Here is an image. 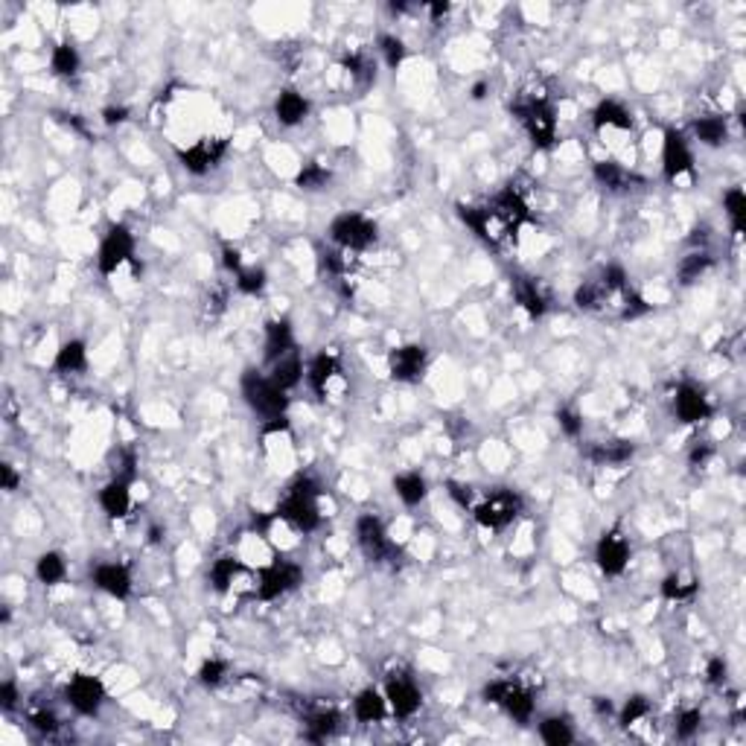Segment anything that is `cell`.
I'll return each instance as SVG.
<instances>
[{
    "label": "cell",
    "instance_id": "1",
    "mask_svg": "<svg viewBox=\"0 0 746 746\" xmlns=\"http://www.w3.org/2000/svg\"><path fill=\"white\" fill-rule=\"evenodd\" d=\"M318 499H321V484H318V479H312V475H297L286 487V496L277 504L274 516L281 522L292 525L295 531L312 534L321 528V507H318Z\"/></svg>",
    "mask_w": 746,
    "mask_h": 746
},
{
    "label": "cell",
    "instance_id": "2",
    "mask_svg": "<svg viewBox=\"0 0 746 746\" xmlns=\"http://www.w3.org/2000/svg\"><path fill=\"white\" fill-rule=\"evenodd\" d=\"M242 400L254 414H260L263 420H274V417H286L289 411V391H283L272 376H265L254 367H248L240 380Z\"/></svg>",
    "mask_w": 746,
    "mask_h": 746
},
{
    "label": "cell",
    "instance_id": "3",
    "mask_svg": "<svg viewBox=\"0 0 746 746\" xmlns=\"http://www.w3.org/2000/svg\"><path fill=\"white\" fill-rule=\"evenodd\" d=\"M525 511V499L511 487H496L479 504H473V519L484 531H504Z\"/></svg>",
    "mask_w": 746,
    "mask_h": 746
},
{
    "label": "cell",
    "instance_id": "4",
    "mask_svg": "<svg viewBox=\"0 0 746 746\" xmlns=\"http://www.w3.org/2000/svg\"><path fill=\"white\" fill-rule=\"evenodd\" d=\"M511 112L516 120L522 123V128L528 132L534 149H551L557 141V114L554 105L542 96L522 99V103L511 105Z\"/></svg>",
    "mask_w": 746,
    "mask_h": 746
},
{
    "label": "cell",
    "instance_id": "5",
    "mask_svg": "<svg viewBox=\"0 0 746 746\" xmlns=\"http://www.w3.org/2000/svg\"><path fill=\"white\" fill-rule=\"evenodd\" d=\"M327 236L342 251H367V248L380 240V227L365 213L350 211V213H338L333 219L330 227H327Z\"/></svg>",
    "mask_w": 746,
    "mask_h": 746
},
{
    "label": "cell",
    "instance_id": "6",
    "mask_svg": "<svg viewBox=\"0 0 746 746\" xmlns=\"http://www.w3.org/2000/svg\"><path fill=\"white\" fill-rule=\"evenodd\" d=\"M304 583V565L286 557H277L268 565H263L257 574V598L260 601H277L283 595L295 592Z\"/></svg>",
    "mask_w": 746,
    "mask_h": 746
},
{
    "label": "cell",
    "instance_id": "7",
    "mask_svg": "<svg viewBox=\"0 0 746 746\" xmlns=\"http://www.w3.org/2000/svg\"><path fill=\"white\" fill-rule=\"evenodd\" d=\"M132 263L135 272H137V260H135V234L132 227L117 222L108 227V234L103 236V242H99V251H96V268L103 277H112L117 268Z\"/></svg>",
    "mask_w": 746,
    "mask_h": 746
},
{
    "label": "cell",
    "instance_id": "8",
    "mask_svg": "<svg viewBox=\"0 0 746 746\" xmlns=\"http://www.w3.org/2000/svg\"><path fill=\"white\" fill-rule=\"evenodd\" d=\"M484 700L504 709L516 723H528L534 718V694L516 680H493L484 685Z\"/></svg>",
    "mask_w": 746,
    "mask_h": 746
},
{
    "label": "cell",
    "instance_id": "9",
    "mask_svg": "<svg viewBox=\"0 0 746 746\" xmlns=\"http://www.w3.org/2000/svg\"><path fill=\"white\" fill-rule=\"evenodd\" d=\"M356 542L371 563H396L400 549L388 540V531L376 513H362L356 519Z\"/></svg>",
    "mask_w": 746,
    "mask_h": 746
},
{
    "label": "cell",
    "instance_id": "10",
    "mask_svg": "<svg viewBox=\"0 0 746 746\" xmlns=\"http://www.w3.org/2000/svg\"><path fill=\"white\" fill-rule=\"evenodd\" d=\"M65 700L82 718H96L99 709L105 705V685L91 673H76L65 685Z\"/></svg>",
    "mask_w": 746,
    "mask_h": 746
},
{
    "label": "cell",
    "instance_id": "11",
    "mask_svg": "<svg viewBox=\"0 0 746 746\" xmlns=\"http://www.w3.org/2000/svg\"><path fill=\"white\" fill-rule=\"evenodd\" d=\"M694 173V152L680 128H665L662 141V175L665 181L676 184L682 175Z\"/></svg>",
    "mask_w": 746,
    "mask_h": 746
},
{
    "label": "cell",
    "instance_id": "12",
    "mask_svg": "<svg viewBox=\"0 0 746 746\" xmlns=\"http://www.w3.org/2000/svg\"><path fill=\"white\" fill-rule=\"evenodd\" d=\"M429 367V350L423 344H403L388 353V373L394 382H420Z\"/></svg>",
    "mask_w": 746,
    "mask_h": 746
},
{
    "label": "cell",
    "instance_id": "13",
    "mask_svg": "<svg viewBox=\"0 0 746 746\" xmlns=\"http://www.w3.org/2000/svg\"><path fill=\"white\" fill-rule=\"evenodd\" d=\"M630 542H627L624 531L615 525V528L604 531L598 545H595V563H598V569L606 574V578H619L624 574L627 563H630Z\"/></svg>",
    "mask_w": 746,
    "mask_h": 746
},
{
    "label": "cell",
    "instance_id": "14",
    "mask_svg": "<svg viewBox=\"0 0 746 746\" xmlns=\"http://www.w3.org/2000/svg\"><path fill=\"white\" fill-rule=\"evenodd\" d=\"M385 700H388V709H391L394 718L409 720L420 711L423 694H420V688H417V682L411 680V676L391 673L385 682Z\"/></svg>",
    "mask_w": 746,
    "mask_h": 746
},
{
    "label": "cell",
    "instance_id": "15",
    "mask_svg": "<svg viewBox=\"0 0 746 746\" xmlns=\"http://www.w3.org/2000/svg\"><path fill=\"white\" fill-rule=\"evenodd\" d=\"M673 414L680 423L694 426V423L709 420V417L714 414V405L709 400V394H705L700 385L682 382V385H676V394H673Z\"/></svg>",
    "mask_w": 746,
    "mask_h": 746
},
{
    "label": "cell",
    "instance_id": "16",
    "mask_svg": "<svg viewBox=\"0 0 746 746\" xmlns=\"http://www.w3.org/2000/svg\"><path fill=\"white\" fill-rule=\"evenodd\" d=\"M487 211L493 213V219L504 227V231H516L519 225L531 222V207H528V202H525V196L516 190L513 184L504 187L502 193H496Z\"/></svg>",
    "mask_w": 746,
    "mask_h": 746
},
{
    "label": "cell",
    "instance_id": "17",
    "mask_svg": "<svg viewBox=\"0 0 746 746\" xmlns=\"http://www.w3.org/2000/svg\"><path fill=\"white\" fill-rule=\"evenodd\" d=\"M91 583L99 592L112 595L117 601H126L132 595V569L126 563H96L91 569Z\"/></svg>",
    "mask_w": 746,
    "mask_h": 746
},
{
    "label": "cell",
    "instance_id": "18",
    "mask_svg": "<svg viewBox=\"0 0 746 746\" xmlns=\"http://www.w3.org/2000/svg\"><path fill=\"white\" fill-rule=\"evenodd\" d=\"M227 152L225 141H198L190 149H178V161L190 175H207L213 166L222 164Z\"/></svg>",
    "mask_w": 746,
    "mask_h": 746
},
{
    "label": "cell",
    "instance_id": "19",
    "mask_svg": "<svg viewBox=\"0 0 746 746\" xmlns=\"http://www.w3.org/2000/svg\"><path fill=\"white\" fill-rule=\"evenodd\" d=\"M132 484L135 481H126L120 475H114L99 490V507H103L108 519H123V516H128V511H132Z\"/></svg>",
    "mask_w": 746,
    "mask_h": 746
},
{
    "label": "cell",
    "instance_id": "20",
    "mask_svg": "<svg viewBox=\"0 0 746 746\" xmlns=\"http://www.w3.org/2000/svg\"><path fill=\"white\" fill-rule=\"evenodd\" d=\"M635 455V443L627 437H612V441H598L586 450V458L598 466H624L630 464Z\"/></svg>",
    "mask_w": 746,
    "mask_h": 746
},
{
    "label": "cell",
    "instance_id": "21",
    "mask_svg": "<svg viewBox=\"0 0 746 746\" xmlns=\"http://www.w3.org/2000/svg\"><path fill=\"white\" fill-rule=\"evenodd\" d=\"M342 373V362H338L335 353H318L315 359L306 365V382H310L312 394L318 400H327V388L335 380V376Z\"/></svg>",
    "mask_w": 746,
    "mask_h": 746
},
{
    "label": "cell",
    "instance_id": "22",
    "mask_svg": "<svg viewBox=\"0 0 746 746\" xmlns=\"http://www.w3.org/2000/svg\"><path fill=\"white\" fill-rule=\"evenodd\" d=\"M274 117H277V123L286 128L301 126L306 117H310V99H306L301 91H295V88H286V91H281L274 99Z\"/></svg>",
    "mask_w": 746,
    "mask_h": 746
},
{
    "label": "cell",
    "instance_id": "23",
    "mask_svg": "<svg viewBox=\"0 0 746 746\" xmlns=\"http://www.w3.org/2000/svg\"><path fill=\"white\" fill-rule=\"evenodd\" d=\"M263 356L268 365H274L281 356L292 353L295 350V333H292V324L286 321V318H277V321H268L265 324V344H263Z\"/></svg>",
    "mask_w": 746,
    "mask_h": 746
},
{
    "label": "cell",
    "instance_id": "24",
    "mask_svg": "<svg viewBox=\"0 0 746 746\" xmlns=\"http://www.w3.org/2000/svg\"><path fill=\"white\" fill-rule=\"evenodd\" d=\"M592 126H595V132H604V128L630 132V128H633V114L627 112L619 99H601V103L592 108Z\"/></svg>",
    "mask_w": 746,
    "mask_h": 746
},
{
    "label": "cell",
    "instance_id": "25",
    "mask_svg": "<svg viewBox=\"0 0 746 746\" xmlns=\"http://www.w3.org/2000/svg\"><path fill=\"white\" fill-rule=\"evenodd\" d=\"M513 297L531 318H542L549 312V297L534 277H513Z\"/></svg>",
    "mask_w": 746,
    "mask_h": 746
},
{
    "label": "cell",
    "instance_id": "26",
    "mask_svg": "<svg viewBox=\"0 0 746 746\" xmlns=\"http://www.w3.org/2000/svg\"><path fill=\"white\" fill-rule=\"evenodd\" d=\"M455 213H458V219H461V222L470 227V231L479 236L481 242H487V245H496L499 242V236L493 234V213L487 211V207H475V204H455Z\"/></svg>",
    "mask_w": 746,
    "mask_h": 746
},
{
    "label": "cell",
    "instance_id": "27",
    "mask_svg": "<svg viewBox=\"0 0 746 746\" xmlns=\"http://www.w3.org/2000/svg\"><path fill=\"white\" fill-rule=\"evenodd\" d=\"M56 373H85L88 371V344L82 338H71L56 350Z\"/></svg>",
    "mask_w": 746,
    "mask_h": 746
},
{
    "label": "cell",
    "instance_id": "28",
    "mask_svg": "<svg viewBox=\"0 0 746 746\" xmlns=\"http://www.w3.org/2000/svg\"><path fill=\"white\" fill-rule=\"evenodd\" d=\"M338 726H342V714L335 709H318L304 718V734H306V741L321 743L327 738H333L338 732Z\"/></svg>",
    "mask_w": 746,
    "mask_h": 746
},
{
    "label": "cell",
    "instance_id": "29",
    "mask_svg": "<svg viewBox=\"0 0 746 746\" xmlns=\"http://www.w3.org/2000/svg\"><path fill=\"white\" fill-rule=\"evenodd\" d=\"M272 380L283 388V391H292V388H297L304 382V376H306V367H304V359H301V353L292 350V353H286L281 356L274 365H272Z\"/></svg>",
    "mask_w": 746,
    "mask_h": 746
},
{
    "label": "cell",
    "instance_id": "30",
    "mask_svg": "<svg viewBox=\"0 0 746 746\" xmlns=\"http://www.w3.org/2000/svg\"><path fill=\"white\" fill-rule=\"evenodd\" d=\"M388 714V700L385 694H380L376 688H365L356 694L353 700V718L359 723H380Z\"/></svg>",
    "mask_w": 746,
    "mask_h": 746
},
{
    "label": "cell",
    "instance_id": "31",
    "mask_svg": "<svg viewBox=\"0 0 746 746\" xmlns=\"http://www.w3.org/2000/svg\"><path fill=\"white\" fill-rule=\"evenodd\" d=\"M394 493L405 507H417L429 496V481L423 479V473H400L394 479Z\"/></svg>",
    "mask_w": 746,
    "mask_h": 746
},
{
    "label": "cell",
    "instance_id": "32",
    "mask_svg": "<svg viewBox=\"0 0 746 746\" xmlns=\"http://www.w3.org/2000/svg\"><path fill=\"white\" fill-rule=\"evenodd\" d=\"M694 137L703 143V146H723L729 141V120H726L723 114H705L694 120Z\"/></svg>",
    "mask_w": 746,
    "mask_h": 746
},
{
    "label": "cell",
    "instance_id": "33",
    "mask_svg": "<svg viewBox=\"0 0 746 746\" xmlns=\"http://www.w3.org/2000/svg\"><path fill=\"white\" fill-rule=\"evenodd\" d=\"M592 175H595V181H598L601 187H606L610 193H621L635 181V175H630L621 164H615V161H598L592 166Z\"/></svg>",
    "mask_w": 746,
    "mask_h": 746
},
{
    "label": "cell",
    "instance_id": "34",
    "mask_svg": "<svg viewBox=\"0 0 746 746\" xmlns=\"http://www.w3.org/2000/svg\"><path fill=\"white\" fill-rule=\"evenodd\" d=\"M711 265H714V257L705 251V248H697V251L685 254L680 260V265H676V277H680L682 286H691V283H697Z\"/></svg>",
    "mask_w": 746,
    "mask_h": 746
},
{
    "label": "cell",
    "instance_id": "35",
    "mask_svg": "<svg viewBox=\"0 0 746 746\" xmlns=\"http://www.w3.org/2000/svg\"><path fill=\"white\" fill-rule=\"evenodd\" d=\"M79 67H82V56H79V50L71 42L53 47V53H50V71H53V76L73 79L79 73Z\"/></svg>",
    "mask_w": 746,
    "mask_h": 746
},
{
    "label": "cell",
    "instance_id": "36",
    "mask_svg": "<svg viewBox=\"0 0 746 746\" xmlns=\"http://www.w3.org/2000/svg\"><path fill=\"white\" fill-rule=\"evenodd\" d=\"M35 578H38V583H44V586L62 583V581L67 578V563H65V557L58 554V551H44V554L35 560Z\"/></svg>",
    "mask_w": 746,
    "mask_h": 746
},
{
    "label": "cell",
    "instance_id": "37",
    "mask_svg": "<svg viewBox=\"0 0 746 746\" xmlns=\"http://www.w3.org/2000/svg\"><path fill=\"white\" fill-rule=\"evenodd\" d=\"M242 572V563L236 560V557H219V560L211 565V574H207V581H211V586L219 592V595H225V592H231V586L236 581V574Z\"/></svg>",
    "mask_w": 746,
    "mask_h": 746
},
{
    "label": "cell",
    "instance_id": "38",
    "mask_svg": "<svg viewBox=\"0 0 746 746\" xmlns=\"http://www.w3.org/2000/svg\"><path fill=\"white\" fill-rule=\"evenodd\" d=\"M540 738L549 743V746H569V743H574L572 720H569V718H560V714H554V718H545V720L540 723Z\"/></svg>",
    "mask_w": 746,
    "mask_h": 746
},
{
    "label": "cell",
    "instance_id": "39",
    "mask_svg": "<svg viewBox=\"0 0 746 746\" xmlns=\"http://www.w3.org/2000/svg\"><path fill=\"white\" fill-rule=\"evenodd\" d=\"M723 207H726V216H729V222H732V234L743 236V227H746V193H743V187H732V190H726Z\"/></svg>",
    "mask_w": 746,
    "mask_h": 746
},
{
    "label": "cell",
    "instance_id": "40",
    "mask_svg": "<svg viewBox=\"0 0 746 746\" xmlns=\"http://www.w3.org/2000/svg\"><path fill=\"white\" fill-rule=\"evenodd\" d=\"M606 301H612V297L604 292V286L598 281H586V283L578 286V292H574V306H578V310H586V312L601 310Z\"/></svg>",
    "mask_w": 746,
    "mask_h": 746
},
{
    "label": "cell",
    "instance_id": "41",
    "mask_svg": "<svg viewBox=\"0 0 746 746\" xmlns=\"http://www.w3.org/2000/svg\"><path fill=\"white\" fill-rule=\"evenodd\" d=\"M342 67H344V71L350 73L362 88H367V85L376 82V67H373V62H371V58H367L365 53H350V56H344V58H342Z\"/></svg>",
    "mask_w": 746,
    "mask_h": 746
},
{
    "label": "cell",
    "instance_id": "42",
    "mask_svg": "<svg viewBox=\"0 0 746 746\" xmlns=\"http://www.w3.org/2000/svg\"><path fill=\"white\" fill-rule=\"evenodd\" d=\"M330 178H333V173L324 164L310 161V164H304L301 173H297L295 184L301 187V190H321V187L330 184Z\"/></svg>",
    "mask_w": 746,
    "mask_h": 746
},
{
    "label": "cell",
    "instance_id": "43",
    "mask_svg": "<svg viewBox=\"0 0 746 746\" xmlns=\"http://www.w3.org/2000/svg\"><path fill=\"white\" fill-rule=\"evenodd\" d=\"M380 53L385 58V65L391 67V71H396V67L405 62V56H409V47H405L400 35L385 33V35H380Z\"/></svg>",
    "mask_w": 746,
    "mask_h": 746
},
{
    "label": "cell",
    "instance_id": "44",
    "mask_svg": "<svg viewBox=\"0 0 746 746\" xmlns=\"http://www.w3.org/2000/svg\"><path fill=\"white\" fill-rule=\"evenodd\" d=\"M648 714H650V700L644 697V694H633V697L624 703V709L619 714V723L624 726V729H630V726L642 723Z\"/></svg>",
    "mask_w": 746,
    "mask_h": 746
},
{
    "label": "cell",
    "instance_id": "45",
    "mask_svg": "<svg viewBox=\"0 0 746 746\" xmlns=\"http://www.w3.org/2000/svg\"><path fill=\"white\" fill-rule=\"evenodd\" d=\"M227 671H231V665H227L225 659H204L202 662V668H198V682L204 685V688H219V685L225 682V676H227Z\"/></svg>",
    "mask_w": 746,
    "mask_h": 746
},
{
    "label": "cell",
    "instance_id": "46",
    "mask_svg": "<svg viewBox=\"0 0 746 746\" xmlns=\"http://www.w3.org/2000/svg\"><path fill=\"white\" fill-rule=\"evenodd\" d=\"M621 310H619V318L621 321H635V318H644L650 312V304L644 301V297L639 292H633V289H624L621 295Z\"/></svg>",
    "mask_w": 746,
    "mask_h": 746
},
{
    "label": "cell",
    "instance_id": "47",
    "mask_svg": "<svg viewBox=\"0 0 746 746\" xmlns=\"http://www.w3.org/2000/svg\"><path fill=\"white\" fill-rule=\"evenodd\" d=\"M697 595V583H682L680 574H668L662 581V598L665 601H691Z\"/></svg>",
    "mask_w": 746,
    "mask_h": 746
},
{
    "label": "cell",
    "instance_id": "48",
    "mask_svg": "<svg viewBox=\"0 0 746 746\" xmlns=\"http://www.w3.org/2000/svg\"><path fill=\"white\" fill-rule=\"evenodd\" d=\"M700 726H703V711L700 709H685V711L676 714L673 732H676V738H680V741H691L694 734L700 732Z\"/></svg>",
    "mask_w": 746,
    "mask_h": 746
},
{
    "label": "cell",
    "instance_id": "49",
    "mask_svg": "<svg viewBox=\"0 0 746 746\" xmlns=\"http://www.w3.org/2000/svg\"><path fill=\"white\" fill-rule=\"evenodd\" d=\"M265 283H268V277L263 268H242L240 274H236V289H240L242 295H260L265 289Z\"/></svg>",
    "mask_w": 746,
    "mask_h": 746
},
{
    "label": "cell",
    "instance_id": "50",
    "mask_svg": "<svg viewBox=\"0 0 746 746\" xmlns=\"http://www.w3.org/2000/svg\"><path fill=\"white\" fill-rule=\"evenodd\" d=\"M557 423H560V432L565 437H581L583 435V417L574 409H560L557 411Z\"/></svg>",
    "mask_w": 746,
    "mask_h": 746
},
{
    "label": "cell",
    "instance_id": "51",
    "mask_svg": "<svg viewBox=\"0 0 746 746\" xmlns=\"http://www.w3.org/2000/svg\"><path fill=\"white\" fill-rule=\"evenodd\" d=\"M29 726H33L35 732H42V734H56L58 729H62V723H58V718H56L53 711H47V709L29 714Z\"/></svg>",
    "mask_w": 746,
    "mask_h": 746
},
{
    "label": "cell",
    "instance_id": "52",
    "mask_svg": "<svg viewBox=\"0 0 746 746\" xmlns=\"http://www.w3.org/2000/svg\"><path fill=\"white\" fill-rule=\"evenodd\" d=\"M321 268L327 274L342 277L347 272V260H344L342 248H338V251H321Z\"/></svg>",
    "mask_w": 746,
    "mask_h": 746
},
{
    "label": "cell",
    "instance_id": "53",
    "mask_svg": "<svg viewBox=\"0 0 746 746\" xmlns=\"http://www.w3.org/2000/svg\"><path fill=\"white\" fill-rule=\"evenodd\" d=\"M446 490H450V499L461 507V511H473V487L458 484V481H446Z\"/></svg>",
    "mask_w": 746,
    "mask_h": 746
},
{
    "label": "cell",
    "instance_id": "54",
    "mask_svg": "<svg viewBox=\"0 0 746 746\" xmlns=\"http://www.w3.org/2000/svg\"><path fill=\"white\" fill-rule=\"evenodd\" d=\"M726 673H729V665H726L723 656H714V659H709V665H705V680L711 685H720L726 680Z\"/></svg>",
    "mask_w": 746,
    "mask_h": 746
},
{
    "label": "cell",
    "instance_id": "55",
    "mask_svg": "<svg viewBox=\"0 0 746 746\" xmlns=\"http://www.w3.org/2000/svg\"><path fill=\"white\" fill-rule=\"evenodd\" d=\"M18 700H21V694H18V685L15 680H6L4 685H0V709L4 711H12Z\"/></svg>",
    "mask_w": 746,
    "mask_h": 746
},
{
    "label": "cell",
    "instance_id": "56",
    "mask_svg": "<svg viewBox=\"0 0 746 746\" xmlns=\"http://www.w3.org/2000/svg\"><path fill=\"white\" fill-rule=\"evenodd\" d=\"M714 458V446L711 443H697L694 450L688 452V464L694 466V470H700V466H705Z\"/></svg>",
    "mask_w": 746,
    "mask_h": 746
},
{
    "label": "cell",
    "instance_id": "57",
    "mask_svg": "<svg viewBox=\"0 0 746 746\" xmlns=\"http://www.w3.org/2000/svg\"><path fill=\"white\" fill-rule=\"evenodd\" d=\"M18 484H21V475H18L15 466L12 464H0V490L15 493Z\"/></svg>",
    "mask_w": 746,
    "mask_h": 746
},
{
    "label": "cell",
    "instance_id": "58",
    "mask_svg": "<svg viewBox=\"0 0 746 746\" xmlns=\"http://www.w3.org/2000/svg\"><path fill=\"white\" fill-rule=\"evenodd\" d=\"M128 108L126 105H108V108H103V123L108 126V128H114V126H123L126 120H128Z\"/></svg>",
    "mask_w": 746,
    "mask_h": 746
},
{
    "label": "cell",
    "instance_id": "59",
    "mask_svg": "<svg viewBox=\"0 0 746 746\" xmlns=\"http://www.w3.org/2000/svg\"><path fill=\"white\" fill-rule=\"evenodd\" d=\"M222 265H225V268H227V272H231V274H240L242 268H245V265H242V254L236 251V248L225 245V248H222Z\"/></svg>",
    "mask_w": 746,
    "mask_h": 746
},
{
    "label": "cell",
    "instance_id": "60",
    "mask_svg": "<svg viewBox=\"0 0 746 746\" xmlns=\"http://www.w3.org/2000/svg\"><path fill=\"white\" fill-rule=\"evenodd\" d=\"M592 709L598 718H610V714H615V705L610 703V697H595L592 700Z\"/></svg>",
    "mask_w": 746,
    "mask_h": 746
},
{
    "label": "cell",
    "instance_id": "61",
    "mask_svg": "<svg viewBox=\"0 0 746 746\" xmlns=\"http://www.w3.org/2000/svg\"><path fill=\"white\" fill-rule=\"evenodd\" d=\"M426 9H429L432 21L437 24V21H443V18L452 12V4H441V0H437V4H429V6H426Z\"/></svg>",
    "mask_w": 746,
    "mask_h": 746
},
{
    "label": "cell",
    "instance_id": "62",
    "mask_svg": "<svg viewBox=\"0 0 746 746\" xmlns=\"http://www.w3.org/2000/svg\"><path fill=\"white\" fill-rule=\"evenodd\" d=\"M487 96V82H475L473 85V99H484Z\"/></svg>",
    "mask_w": 746,
    "mask_h": 746
},
{
    "label": "cell",
    "instance_id": "63",
    "mask_svg": "<svg viewBox=\"0 0 746 746\" xmlns=\"http://www.w3.org/2000/svg\"><path fill=\"white\" fill-rule=\"evenodd\" d=\"M149 542H161V528H152V531H149Z\"/></svg>",
    "mask_w": 746,
    "mask_h": 746
}]
</instances>
